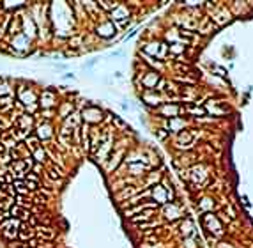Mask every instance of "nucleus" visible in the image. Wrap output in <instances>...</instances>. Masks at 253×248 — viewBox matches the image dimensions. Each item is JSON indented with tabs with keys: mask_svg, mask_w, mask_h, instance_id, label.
<instances>
[{
	"mask_svg": "<svg viewBox=\"0 0 253 248\" xmlns=\"http://www.w3.org/2000/svg\"><path fill=\"white\" fill-rule=\"evenodd\" d=\"M9 215L13 216V218L19 220V222H29L30 211L25 209V207H19V206H13V207L9 209Z\"/></svg>",
	"mask_w": 253,
	"mask_h": 248,
	"instance_id": "f257e3e1",
	"label": "nucleus"
},
{
	"mask_svg": "<svg viewBox=\"0 0 253 248\" xmlns=\"http://www.w3.org/2000/svg\"><path fill=\"white\" fill-rule=\"evenodd\" d=\"M36 234H38L39 238L46 239V241H52L55 232H53L50 227H43V225H36Z\"/></svg>",
	"mask_w": 253,
	"mask_h": 248,
	"instance_id": "f03ea898",
	"label": "nucleus"
},
{
	"mask_svg": "<svg viewBox=\"0 0 253 248\" xmlns=\"http://www.w3.org/2000/svg\"><path fill=\"white\" fill-rule=\"evenodd\" d=\"M34 156H36V160H38L39 163H44L46 162V153L43 151V147H38L36 151H34Z\"/></svg>",
	"mask_w": 253,
	"mask_h": 248,
	"instance_id": "7ed1b4c3",
	"label": "nucleus"
},
{
	"mask_svg": "<svg viewBox=\"0 0 253 248\" xmlns=\"http://www.w3.org/2000/svg\"><path fill=\"white\" fill-rule=\"evenodd\" d=\"M38 144H39V139H38V137H32V139L29 137V139H27V145H29V147H32V151H36V149L39 147Z\"/></svg>",
	"mask_w": 253,
	"mask_h": 248,
	"instance_id": "20e7f679",
	"label": "nucleus"
},
{
	"mask_svg": "<svg viewBox=\"0 0 253 248\" xmlns=\"http://www.w3.org/2000/svg\"><path fill=\"white\" fill-rule=\"evenodd\" d=\"M53 247H55L53 241H38L36 243V248H53Z\"/></svg>",
	"mask_w": 253,
	"mask_h": 248,
	"instance_id": "39448f33",
	"label": "nucleus"
},
{
	"mask_svg": "<svg viewBox=\"0 0 253 248\" xmlns=\"http://www.w3.org/2000/svg\"><path fill=\"white\" fill-rule=\"evenodd\" d=\"M50 135V124H41V126H39V137H41V135Z\"/></svg>",
	"mask_w": 253,
	"mask_h": 248,
	"instance_id": "423d86ee",
	"label": "nucleus"
},
{
	"mask_svg": "<svg viewBox=\"0 0 253 248\" xmlns=\"http://www.w3.org/2000/svg\"><path fill=\"white\" fill-rule=\"evenodd\" d=\"M34 170H36V174H41V170H43V165H41V163H38V165L34 167Z\"/></svg>",
	"mask_w": 253,
	"mask_h": 248,
	"instance_id": "0eeeda50",
	"label": "nucleus"
},
{
	"mask_svg": "<svg viewBox=\"0 0 253 248\" xmlns=\"http://www.w3.org/2000/svg\"><path fill=\"white\" fill-rule=\"evenodd\" d=\"M5 188V185H4V181H2V179H0V190H4Z\"/></svg>",
	"mask_w": 253,
	"mask_h": 248,
	"instance_id": "6e6552de",
	"label": "nucleus"
}]
</instances>
